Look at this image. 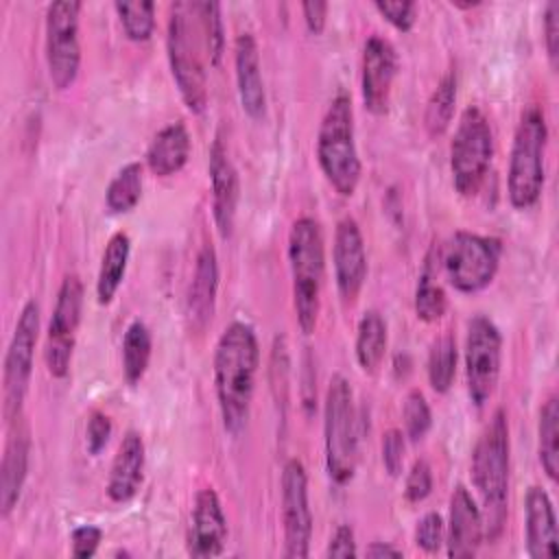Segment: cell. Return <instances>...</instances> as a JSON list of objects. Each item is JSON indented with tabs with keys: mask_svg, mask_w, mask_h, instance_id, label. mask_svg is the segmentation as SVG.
I'll list each match as a JSON object with an SVG mask.
<instances>
[{
	"mask_svg": "<svg viewBox=\"0 0 559 559\" xmlns=\"http://www.w3.org/2000/svg\"><path fill=\"white\" fill-rule=\"evenodd\" d=\"M260 347L255 330L245 321H231L214 349V391L223 428L238 437L247 421L255 389Z\"/></svg>",
	"mask_w": 559,
	"mask_h": 559,
	"instance_id": "1",
	"label": "cell"
},
{
	"mask_svg": "<svg viewBox=\"0 0 559 559\" xmlns=\"http://www.w3.org/2000/svg\"><path fill=\"white\" fill-rule=\"evenodd\" d=\"M472 485L480 498V513L485 535L498 539L507 522L509 504V472L511 443L509 424L502 408H498L472 450Z\"/></svg>",
	"mask_w": 559,
	"mask_h": 559,
	"instance_id": "2",
	"label": "cell"
},
{
	"mask_svg": "<svg viewBox=\"0 0 559 559\" xmlns=\"http://www.w3.org/2000/svg\"><path fill=\"white\" fill-rule=\"evenodd\" d=\"M288 264L297 325L304 334H312L321 312V288L325 277V242L321 225L314 218L301 216L290 225Z\"/></svg>",
	"mask_w": 559,
	"mask_h": 559,
	"instance_id": "3",
	"label": "cell"
},
{
	"mask_svg": "<svg viewBox=\"0 0 559 559\" xmlns=\"http://www.w3.org/2000/svg\"><path fill=\"white\" fill-rule=\"evenodd\" d=\"M317 162L328 183L341 194L352 197L358 188L362 164L356 146L354 107L343 90L330 100L317 133Z\"/></svg>",
	"mask_w": 559,
	"mask_h": 559,
	"instance_id": "4",
	"label": "cell"
},
{
	"mask_svg": "<svg viewBox=\"0 0 559 559\" xmlns=\"http://www.w3.org/2000/svg\"><path fill=\"white\" fill-rule=\"evenodd\" d=\"M546 144L548 124L546 116L537 105H528L515 127L509 173H507V194L515 210L533 207L544 190L546 181Z\"/></svg>",
	"mask_w": 559,
	"mask_h": 559,
	"instance_id": "5",
	"label": "cell"
},
{
	"mask_svg": "<svg viewBox=\"0 0 559 559\" xmlns=\"http://www.w3.org/2000/svg\"><path fill=\"white\" fill-rule=\"evenodd\" d=\"M194 4L175 2L170 4L168 26H166V55L168 66L179 90L183 105L192 114H203L207 105V81L205 66L199 52L201 26L192 22Z\"/></svg>",
	"mask_w": 559,
	"mask_h": 559,
	"instance_id": "6",
	"label": "cell"
},
{
	"mask_svg": "<svg viewBox=\"0 0 559 559\" xmlns=\"http://www.w3.org/2000/svg\"><path fill=\"white\" fill-rule=\"evenodd\" d=\"M325 467L334 485H347L358 465V426L354 393L345 376L336 373L325 391L323 406Z\"/></svg>",
	"mask_w": 559,
	"mask_h": 559,
	"instance_id": "7",
	"label": "cell"
},
{
	"mask_svg": "<svg viewBox=\"0 0 559 559\" xmlns=\"http://www.w3.org/2000/svg\"><path fill=\"white\" fill-rule=\"evenodd\" d=\"M493 131L487 116L469 105L463 109L452 144H450V173L454 190L461 197H474L491 166Z\"/></svg>",
	"mask_w": 559,
	"mask_h": 559,
	"instance_id": "8",
	"label": "cell"
},
{
	"mask_svg": "<svg viewBox=\"0 0 559 559\" xmlns=\"http://www.w3.org/2000/svg\"><path fill=\"white\" fill-rule=\"evenodd\" d=\"M502 258V242L491 236L456 231L441 249V266L450 286L463 295L485 290Z\"/></svg>",
	"mask_w": 559,
	"mask_h": 559,
	"instance_id": "9",
	"label": "cell"
},
{
	"mask_svg": "<svg viewBox=\"0 0 559 559\" xmlns=\"http://www.w3.org/2000/svg\"><path fill=\"white\" fill-rule=\"evenodd\" d=\"M37 338H39V304L35 299H28L17 314L15 330L4 356L2 395H4V417L9 424L20 417V411L28 391L31 373H33Z\"/></svg>",
	"mask_w": 559,
	"mask_h": 559,
	"instance_id": "10",
	"label": "cell"
},
{
	"mask_svg": "<svg viewBox=\"0 0 559 559\" xmlns=\"http://www.w3.org/2000/svg\"><path fill=\"white\" fill-rule=\"evenodd\" d=\"M83 4L79 0H57L46 9V66L52 85L68 90L81 68L79 17Z\"/></svg>",
	"mask_w": 559,
	"mask_h": 559,
	"instance_id": "11",
	"label": "cell"
},
{
	"mask_svg": "<svg viewBox=\"0 0 559 559\" xmlns=\"http://www.w3.org/2000/svg\"><path fill=\"white\" fill-rule=\"evenodd\" d=\"M502 362V334L498 325L476 314L467 323L465 336V384L474 406H485L496 391Z\"/></svg>",
	"mask_w": 559,
	"mask_h": 559,
	"instance_id": "12",
	"label": "cell"
},
{
	"mask_svg": "<svg viewBox=\"0 0 559 559\" xmlns=\"http://www.w3.org/2000/svg\"><path fill=\"white\" fill-rule=\"evenodd\" d=\"M81 310H83V284L79 275L70 273L63 277L59 286L57 301H55L52 317L46 332L44 360L52 378L61 380L70 373L76 332L81 325Z\"/></svg>",
	"mask_w": 559,
	"mask_h": 559,
	"instance_id": "13",
	"label": "cell"
},
{
	"mask_svg": "<svg viewBox=\"0 0 559 559\" xmlns=\"http://www.w3.org/2000/svg\"><path fill=\"white\" fill-rule=\"evenodd\" d=\"M282 526L284 557L304 559L310 555L312 513L308 502V474L299 459H288L282 469Z\"/></svg>",
	"mask_w": 559,
	"mask_h": 559,
	"instance_id": "14",
	"label": "cell"
},
{
	"mask_svg": "<svg viewBox=\"0 0 559 559\" xmlns=\"http://www.w3.org/2000/svg\"><path fill=\"white\" fill-rule=\"evenodd\" d=\"M397 74V52L393 44L380 35H371L362 46L360 94L365 107L373 116H384L391 103V90Z\"/></svg>",
	"mask_w": 559,
	"mask_h": 559,
	"instance_id": "15",
	"label": "cell"
},
{
	"mask_svg": "<svg viewBox=\"0 0 559 559\" xmlns=\"http://www.w3.org/2000/svg\"><path fill=\"white\" fill-rule=\"evenodd\" d=\"M334 280L343 304H354L367 277V251L358 223L352 216L338 221L332 245Z\"/></svg>",
	"mask_w": 559,
	"mask_h": 559,
	"instance_id": "16",
	"label": "cell"
},
{
	"mask_svg": "<svg viewBox=\"0 0 559 559\" xmlns=\"http://www.w3.org/2000/svg\"><path fill=\"white\" fill-rule=\"evenodd\" d=\"M210 188H212V216L214 225L221 234V238H231L236 212H238V199H240V183H238V170L227 153V146L221 138L212 142L210 148Z\"/></svg>",
	"mask_w": 559,
	"mask_h": 559,
	"instance_id": "17",
	"label": "cell"
},
{
	"mask_svg": "<svg viewBox=\"0 0 559 559\" xmlns=\"http://www.w3.org/2000/svg\"><path fill=\"white\" fill-rule=\"evenodd\" d=\"M227 539V520L218 493L212 487H203L194 496L188 531V552L205 559L223 552Z\"/></svg>",
	"mask_w": 559,
	"mask_h": 559,
	"instance_id": "18",
	"label": "cell"
},
{
	"mask_svg": "<svg viewBox=\"0 0 559 559\" xmlns=\"http://www.w3.org/2000/svg\"><path fill=\"white\" fill-rule=\"evenodd\" d=\"M485 524L483 513L472 493L456 485L450 496V513L445 524V552L452 559L474 557L483 544Z\"/></svg>",
	"mask_w": 559,
	"mask_h": 559,
	"instance_id": "19",
	"label": "cell"
},
{
	"mask_svg": "<svg viewBox=\"0 0 559 559\" xmlns=\"http://www.w3.org/2000/svg\"><path fill=\"white\" fill-rule=\"evenodd\" d=\"M218 295V258L212 245H203L197 253L192 280L186 295V312L190 328L203 332L214 317Z\"/></svg>",
	"mask_w": 559,
	"mask_h": 559,
	"instance_id": "20",
	"label": "cell"
},
{
	"mask_svg": "<svg viewBox=\"0 0 559 559\" xmlns=\"http://www.w3.org/2000/svg\"><path fill=\"white\" fill-rule=\"evenodd\" d=\"M236 85L242 111L251 120H262L266 114V92L260 68V50L251 33H240L234 41Z\"/></svg>",
	"mask_w": 559,
	"mask_h": 559,
	"instance_id": "21",
	"label": "cell"
},
{
	"mask_svg": "<svg viewBox=\"0 0 559 559\" xmlns=\"http://www.w3.org/2000/svg\"><path fill=\"white\" fill-rule=\"evenodd\" d=\"M144 459L146 452L140 432L129 430L116 450L105 485L111 502L124 504L138 493L144 478Z\"/></svg>",
	"mask_w": 559,
	"mask_h": 559,
	"instance_id": "22",
	"label": "cell"
},
{
	"mask_svg": "<svg viewBox=\"0 0 559 559\" xmlns=\"http://www.w3.org/2000/svg\"><path fill=\"white\" fill-rule=\"evenodd\" d=\"M526 552L533 559L557 557V518L550 496L542 487H531L524 498Z\"/></svg>",
	"mask_w": 559,
	"mask_h": 559,
	"instance_id": "23",
	"label": "cell"
},
{
	"mask_svg": "<svg viewBox=\"0 0 559 559\" xmlns=\"http://www.w3.org/2000/svg\"><path fill=\"white\" fill-rule=\"evenodd\" d=\"M11 424H15V428L7 439L2 467H0V515L2 518H7L15 509L22 496V487L28 474V456H31L28 428L20 421V417Z\"/></svg>",
	"mask_w": 559,
	"mask_h": 559,
	"instance_id": "24",
	"label": "cell"
},
{
	"mask_svg": "<svg viewBox=\"0 0 559 559\" xmlns=\"http://www.w3.org/2000/svg\"><path fill=\"white\" fill-rule=\"evenodd\" d=\"M190 157V133L183 122H170L162 127L148 148H146V166L157 177L177 175Z\"/></svg>",
	"mask_w": 559,
	"mask_h": 559,
	"instance_id": "25",
	"label": "cell"
},
{
	"mask_svg": "<svg viewBox=\"0 0 559 559\" xmlns=\"http://www.w3.org/2000/svg\"><path fill=\"white\" fill-rule=\"evenodd\" d=\"M129 255H131V238L124 231H116L105 245L98 275H96V299L100 306L111 304V299L116 297L122 284V277L127 273Z\"/></svg>",
	"mask_w": 559,
	"mask_h": 559,
	"instance_id": "26",
	"label": "cell"
},
{
	"mask_svg": "<svg viewBox=\"0 0 559 559\" xmlns=\"http://www.w3.org/2000/svg\"><path fill=\"white\" fill-rule=\"evenodd\" d=\"M439 264H441V249H432L426 255L424 269L417 280L415 288V314L426 323L439 321L448 310V297L443 286L439 284Z\"/></svg>",
	"mask_w": 559,
	"mask_h": 559,
	"instance_id": "27",
	"label": "cell"
},
{
	"mask_svg": "<svg viewBox=\"0 0 559 559\" xmlns=\"http://www.w3.org/2000/svg\"><path fill=\"white\" fill-rule=\"evenodd\" d=\"M386 352V323L378 310H367L356 330V360L365 373H373Z\"/></svg>",
	"mask_w": 559,
	"mask_h": 559,
	"instance_id": "28",
	"label": "cell"
},
{
	"mask_svg": "<svg viewBox=\"0 0 559 559\" xmlns=\"http://www.w3.org/2000/svg\"><path fill=\"white\" fill-rule=\"evenodd\" d=\"M153 338L151 330L142 321H131L122 336V376L129 384H138L151 360Z\"/></svg>",
	"mask_w": 559,
	"mask_h": 559,
	"instance_id": "29",
	"label": "cell"
},
{
	"mask_svg": "<svg viewBox=\"0 0 559 559\" xmlns=\"http://www.w3.org/2000/svg\"><path fill=\"white\" fill-rule=\"evenodd\" d=\"M537 452L539 463L550 480H557L559 474V402L550 395L539 408L537 424Z\"/></svg>",
	"mask_w": 559,
	"mask_h": 559,
	"instance_id": "30",
	"label": "cell"
},
{
	"mask_svg": "<svg viewBox=\"0 0 559 559\" xmlns=\"http://www.w3.org/2000/svg\"><path fill=\"white\" fill-rule=\"evenodd\" d=\"M456 105V72L450 70L441 76L435 92L430 94L424 111V127L430 138L443 135L452 122Z\"/></svg>",
	"mask_w": 559,
	"mask_h": 559,
	"instance_id": "31",
	"label": "cell"
},
{
	"mask_svg": "<svg viewBox=\"0 0 559 559\" xmlns=\"http://www.w3.org/2000/svg\"><path fill=\"white\" fill-rule=\"evenodd\" d=\"M142 197V164H124L105 190V205L111 214L131 212Z\"/></svg>",
	"mask_w": 559,
	"mask_h": 559,
	"instance_id": "32",
	"label": "cell"
},
{
	"mask_svg": "<svg viewBox=\"0 0 559 559\" xmlns=\"http://www.w3.org/2000/svg\"><path fill=\"white\" fill-rule=\"evenodd\" d=\"M456 343L452 336H441L430 345L428 352V382L435 393H448L456 373Z\"/></svg>",
	"mask_w": 559,
	"mask_h": 559,
	"instance_id": "33",
	"label": "cell"
},
{
	"mask_svg": "<svg viewBox=\"0 0 559 559\" xmlns=\"http://www.w3.org/2000/svg\"><path fill=\"white\" fill-rule=\"evenodd\" d=\"M118 20L127 39L131 41H148L155 31V2L151 0H129L114 2Z\"/></svg>",
	"mask_w": 559,
	"mask_h": 559,
	"instance_id": "34",
	"label": "cell"
},
{
	"mask_svg": "<svg viewBox=\"0 0 559 559\" xmlns=\"http://www.w3.org/2000/svg\"><path fill=\"white\" fill-rule=\"evenodd\" d=\"M197 17L203 35V44L212 66H218L225 52V26L218 2H197Z\"/></svg>",
	"mask_w": 559,
	"mask_h": 559,
	"instance_id": "35",
	"label": "cell"
},
{
	"mask_svg": "<svg viewBox=\"0 0 559 559\" xmlns=\"http://www.w3.org/2000/svg\"><path fill=\"white\" fill-rule=\"evenodd\" d=\"M402 419H404V437H408L413 443L421 441L428 435L432 426V413L419 389H411L406 393L404 406H402Z\"/></svg>",
	"mask_w": 559,
	"mask_h": 559,
	"instance_id": "36",
	"label": "cell"
},
{
	"mask_svg": "<svg viewBox=\"0 0 559 559\" xmlns=\"http://www.w3.org/2000/svg\"><path fill=\"white\" fill-rule=\"evenodd\" d=\"M432 491V469L424 459H417L404 480V498L411 504L424 502Z\"/></svg>",
	"mask_w": 559,
	"mask_h": 559,
	"instance_id": "37",
	"label": "cell"
},
{
	"mask_svg": "<svg viewBox=\"0 0 559 559\" xmlns=\"http://www.w3.org/2000/svg\"><path fill=\"white\" fill-rule=\"evenodd\" d=\"M445 542V524L443 518L437 511L426 513L415 528V544L417 548H421L424 552L432 555L441 548V544Z\"/></svg>",
	"mask_w": 559,
	"mask_h": 559,
	"instance_id": "38",
	"label": "cell"
},
{
	"mask_svg": "<svg viewBox=\"0 0 559 559\" xmlns=\"http://www.w3.org/2000/svg\"><path fill=\"white\" fill-rule=\"evenodd\" d=\"M373 7H376V11H378L391 26H395V28L402 31V33H408V31L415 26L417 7H415V2H411V0H395V2L376 0Z\"/></svg>",
	"mask_w": 559,
	"mask_h": 559,
	"instance_id": "39",
	"label": "cell"
},
{
	"mask_svg": "<svg viewBox=\"0 0 559 559\" xmlns=\"http://www.w3.org/2000/svg\"><path fill=\"white\" fill-rule=\"evenodd\" d=\"M111 437V419L100 413V411H92L90 413V419H87V426H85V448L92 456L100 454L107 445Z\"/></svg>",
	"mask_w": 559,
	"mask_h": 559,
	"instance_id": "40",
	"label": "cell"
},
{
	"mask_svg": "<svg viewBox=\"0 0 559 559\" xmlns=\"http://www.w3.org/2000/svg\"><path fill=\"white\" fill-rule=\"evenodd\" d=\"M404 432L397 428H389L382 437V465L391 476L402 474L404 465Z\"/></svg>",
	"mask_w": 559,
	"mask_h": 559,
	"instance_id": "41",
	"label": "cell"
},
{
	"mask_svg": "<svg viewBox=\"0 0 559 559\" xmlns=\"http://www.w3.org/2000/svg\"><path fill=\"white\" fill-rule=\"evenodd\" d=\"M100 539H103V531L94 524H81V526H74L72 533H70V544H72V555L76 559H87V557H94L98 546H100Z\"/></svg>",
	"mask_w": 559,
	"mask_h": 559,
	"instance_id": "42",
	"label": "cell"
},
{
	"mask_svg": "<svg viewBox=\"0 0 559 559\" xmlns=\"http://www.w3.org/2000/svg\"><path fill=\"white\" fill-rule=\"evenodd\" d=\"M544 46L552 68H557L559 59V2L550 0L544 9Z\"/></svg>",
	"mask_w": 559,
	"mask_h": 559,
	"instance_id": "43",
	"label": "cell"
},
{
	"mask_svg": "<svg viewBox=\"0 0 559 559\" xmlns=\"http://www.w3.org/2000/svg\"><path fill=\"white\" fill-rule=\"evenodd\" d=\"M356 555H358V548H356L354 528L349 524H338L334 535L328 542L325 557H356Z\"/></svg>",
	"mask_w": 559,
	"mask_h": 559,
	"instance_id": "44",
	"label": "cell"
},
{
	"mask_svg": "<svg viewBox=\"0 0 559 559\" xmlns=\"http://www.w3.org/2000/svg\"><path fill=\"white\" fill-rule=\"evenodd\" d=\"M328 2L321 0H308L301 4V13H304V22L308 26V31L312 35H321L325 28V20H328Z\"/></svg>",
	"mask_w": 559,
	"mask_h": 559,
	"instance_id": "45",
	"label": "cell"
},
{
	"mask_svg": "<svg viewBox=\"0 0 559 559\" xmlns=\"http://www.w3.org/2000/svg\"><path fill=\"white\" fill-rule=\"evenodd\" d=\"M367 557H402V550L395 548L393 544L389 542H373L369 548H367Z\"/></svg>",
	"mask_w": 559,
	"mask_h": 559,
	"instance_id": "46",
	"label": "cell"
}]
</instances>
